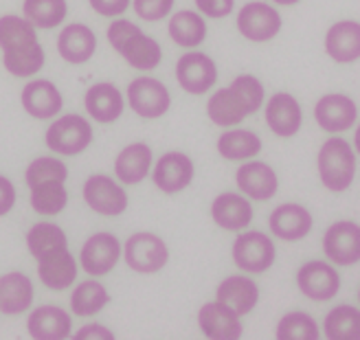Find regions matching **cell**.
Wrapping results in <instances>:
<instances>
[{"label": "cell", "mask_w": 360, "mask_h": 340, "mask_svg": "<svg viewBox=\"0 0 360 340\" xmlns=\"http://www.w3.org/2000/svg\"><path fill=\"white\" fill-rule=\"evenodd\" d=\"M88 3L99 15L105 18H117L130 7V0H88Z\"/></svg>", "instance_id": "cell-43"}, {"label": "cell", "mask_w": 360, "mask_h": 340, "mask_svg": "<svg viewBox=\"0 0 360 340\" xmlns=\"http://www.w3.org/2000/svg\"><path fill=\"white\" fill-rule=\"evenodd\" d=\"M27 329L33 340H64L70 336V318L68 312H64L58 306H42L33 310V314L27 320Z\"/></svg>", "instance_id": "cell-23"}, {"label": "cell", "mask_w": 360, "mask_h": 340, "mask_svg": "<svg viewBox=\"0 0 360 340\" xmlns=\"http://www.w3.org/2000/svg\"><path fill=\"white\" fill-rule=\"evenodd\" d=\"M176 79L185 93L205 95L218 81V66L205 53H187L176 64Z\"/></svg>", "instance_id": "cell-9"}, {"label": "cell", "mask_w": 360, "mask_h": 340, "mask_svg": "<svg viewBox=\"0 0 360 340\" xmlns=\"http://www.w3.org/2000/svg\"><path fill=\"white\" fill-rule=\"evenodd\" d=\"M22 9L27 20L38 29L60 27L68 13L66 0H25Z\"/></svg>", "instance_id": "cell-35"}, {"label": "cell", "mask_w": 360, "mask_h": 340, "mask_svg": "<svg viewBox=\"0 0 360 340\" xmlns=\"http://www.w3.org/2000/svg\"><path fill=\"white\" fill-rule=\"evenodd\" d=\"M326 51L334 62L349 64L360 58V25L356 20H340L326 35Z\"/></svg>", "instance_id": "cell-27"}, {"label": "cell", "mask_w": 360, "mask_h": 340, "mask_svg": "<svg viewBox=\"0 0 360 340\" xmlns=\"http://www.w3.org/2000/svg\"><path fill=\"white\" fill-rule=\"evenodd\" d=\"M319 176L330 191H347L356 176V154L345 138H330L319 152Z\"/></svg>", "instance_id": "cell-3"}, {"label": "cell", "mask_w": 360, "mask_h": 340, "mask_svg": "<svg viewBox=\"0 0 360 340\" xmlns=\"http://www.w3.org/2000/svg\"><path fill=\"white\" fill-rule=\"evenodd\" d=\"M35 296L33 283L22 273H7L0 277V312L22 314L31 308Z\"/></svg>", "instance_id": "cell-28"}, {"label": "cell", "mask_w": 360, "mask_h": 340, "mask_svg": "<svg viewBox=\"0 0 360 340\" xmlns=\"http://www.w3.org/2000/svg\"><path fill=\"white\" fill-rule=\"evenodd\" d=\"M198 325L209 340H238L244 329L240 314L220 301L205 303L198 312Z\"/></svg>", "instance_id": "cell-15"}, {"label": "cell", "mask_w": 360, "mask_h": 340, "mask_svg": "<svg viewBox=\"0 0 360 340\" xmlns=\"http://www.w3.org/2000/svg\"><path fill=\"white\" fill-rule=\"evenodd\" d=\"M123 248H125V263L141 275H152L163 270L169 261L167 244L158 235H154V233H134Z\"/></svg>", "instance_id": "cell-5"}, {"label": "cell", "mask_w": 360, "mask_h": 340, "mask_svg": "<svg viewBox=\"0 0 360 340\" xmlns=\"http://www.w3.org/2000/svg\"><path fill=\"white\" fill-rule=\"evenodd\" d=\"M70 338H75V340H112L115 334L103 325H86Z\"/></svg>", "instance_id": "cell-45"}, {"label": "cell", "mask_w": 360, "mask_h": 340, "mask_svg": "<svg viewBox=\"0 0 360 340\" xmlns=\"http://www.w3.org/2000/svg\"><path fill=\"white\" fill-rule=\"evenodd\" d=\"M193 163L183 152H167L156 160V167L152 174V181L156 189L167 195H174L191 185L193 181Z\"/></svg>", "instance_id": "cell-14"}, {"label": "cell", "mask_w": 360, "mask_h": 340, "mask_svg": "<svg viewBox=\"0 0 360 340\" xmlns=\"http://www.w3.org/2000/svg\"><path fill=\"white\" fill-rule=\"evenodd\" d=\"M152 167V148L146 143H132V145L123 148L117 156L115 174L125 185H139L143 178L150 174Z\"/></svg>", "instance_id": "cell-29"}, {"label": "cell", "mask_w": 360, "mask_h": 340, "mask_svg": "<svg viewBox=\"0 0 360 340\" xmlns=\"http://www.w3.org/2000/svg\"><path fill=\"white\" fill-rule=\"evenodd\" d=\"M314 119L321 125V130L345 132L356 123L358 108L349 97L334 93V95H326L319 99L316 108H314Z\"/></svg>", "instance_id": "cell-17"}, {"label": "cell", "mask_w": 360, "mask_h": 340, "mask_svg": "<svg viewBox=\"0 0 360 340\" xmlns=\"http://www.w3.org/2000/svg\"><path fill=\"white\" fill-rule=\"evenodd\" d=\"M29 189H31V207L40 216H58L68 202L64 181H42L31 185Z\"/></svg>", "instance_id": "cell-31"}, {"label": "cell", "mask_w": 360, "mask_h": 340, "mask_svg": "<svg viewBox=\"0 0 360 340\" xmlns=\"http://www.w3.org/2000/svg\"><path fill=\"white\" fill-rule=\"evenodd\" d=\"M62 105H64L62 93L49 79H35L22 88V108L33 119L56 117L62 110Z\"/></svg>", "instance_id": "cell-21"}, {"label": "cell", "mask_w": 360, "mask_h": 340, "mask_svg": "<svg viewBox=\"0 0 360 340\" xmlns=\"http://www.w3.org/2000/svg\"><path fill=\"white\" fill-rule=\"evenodd\" d=\"M84 200L99 216L115 218L128 209V193L112 178L95 174L84 183Z\"/></svg>", "instance_id": "cell-8"}, {"label": "cell", "mask_w": 360, "mask_h": 340, "mask_svg": "<svg viewBox=\"0 0 360 340\" xmlns=\"http://www.w3.org/2000/svg\"><path fill=\"white\" fill-rule=\"evenodd\" d=\"M323 250L336 266H356L360 259V228L356 222H336L323 235Z\"/></svg>", "instance_id": "cell-11"}, {"label": "cell", "mask_w": 360, "mask_h": 340, "mask_svg": "<svg viewBox=\"0 0 360 340\" xmlns=\"http://www.w3.org/2000/svg\"><path fill=\"white\" fill-rule=\"evenodd\" d=\"M215 301L224 303V306H229L236 314L244 316L255 310L257 301H259V288H257V283L248 277H242V275L226 277L218 285Z\"/></svg>", "instance_id": "cell-25"}, {"label": "cell", "mask_w": 360, "mask_h": 340, "mask_svg": "<svg viewBox=\"0 0 360 340\" xmlns=\"http://www.w3.org/2000/svg\"><path fill=\"white\" fill-rule=\"evenodd\" d=\"M97 38L90 27L73 22L62 29L58 38V53L68 64H84L95 55Z\"/></svg>", "instance_id": "cell-24"}, {"label": "cell", "mask_w": 360, "mask_h": 340, "mask_svg": "<svg viewBox=\"0 0 360 340\" xmlns=\"http://www.w3.org/2000/svg\"><path fill=\"white\" fill-rule=\"evenodd\" d=\"M268 224L275 237L283 242H299L303 237H308L314 220H312V213L305 207L288 202L270 213Z\"/></svg>", "instance_id": "cell-16"}, {"label": "cell", "mask_w": 360, "mask_h": 340, "mask_svg": "<svg viewBox=\"0 0 360 340\" xmlns=\"http://www.w3.org/2000/svg\"><path fill=\"white\" fill-rule=\"evenodd\" d=\"M134 11L141 20H148V22H158V20H165L169 15L172 7H174V0H134Z\"/></svg>", "instance_id": "cell-41"}, {"label": "cell", "mask_w": 360, "mask_h": 340, "mask_svg": "<svg viewBox=\"0 0 360 340\" xmlns=\"http://www.w3.org/2000/svg\"><path fill=\"white\" fill-rule=\"evenodd\" d=\"M108 301L110 294L99 281H84L70 294V310L75 316H95L108 306Z\"/></svg>", "instance_id": "cell-34"}, {"label": "cell", "mask_w": 360, "mask_h": 340, "mask_svg": "<svg viewBox=\"0 0 360 340\" xmlns=\"http://www.w3.org/2000/svg\"><path fill=\"white\" fill-rule=\"evenodd\" d=\"M273 3H279V5H297L299 0H273Z\"/></svg>", "instance_id": "cell-46"}, {"label": "cell", "mask_w": 360, "mask_h": 340, "mask_svg": "<svg viewBox=\"0 0 360 340\" xmlns=\"http://www.w3.org/2000/svg\"><path fill=\"white\" fill-rule=\"evenodd\" d=\"M3 64L15 77H31L40 73L44 66V48L40 42H31L20 48L3 51Z\"/></svg>", "instance_id": "cell-33"}, {"label": "cell", "mask_w": 360, "mask_h": 340, "mask_svg": "<svg viewBox=\"0 0 360 340\" xmlns=\"http://www.w3.org/2000/svg\"><path fill=\"white\" fill-rule=\"evenodd\" d=\"M121 257V244L112 233H95L82 246V268L93 277H103L112 270Z\"/></svg>", "instance_id": "cell-13"}, {"label": "cell", "mask_w": 360, "mask_h": 340, "mask_svg": "<svg viewBox=\"0 0 360 340\" xmlns=\"http://www.w3.org/2000/svg\"><path fill=\"white\" fill-rule=\"evenodd\" d=\"M38 277L49 290H66L77 277L75 257L68 248H56L51 253L38 257Z\"/></svg>", "instance_id": "cell-18"}, {"label": "cell", "mask_w": 360, "mask_h": 340, "mask_svg": "<svg viewBox=\"0 0 360 340\" xmlns=\"http://www.w3.org/2000/svg\"><path fill=\"white\" fill-rule=\"evenodd\" d=\"M195 5L205 15L218 20V18H226L233 11V7H236V0H195Z\"/></svg>", "instance_id": "cell-42"}, {"label": "cell", "mask_w": 360, "mask_h": 340, "mask_svg": "<svg viewBox=\"0 0 360 340\" xmlns=\"http://www.w3.org/2000/svg\"><path fill=\"white\" fill-rule=\"evenodd\" d=\"M326 336L330 340H358L360 312L354 306H338L326 316Z\"/></svg>", "instance_id": "cell-37"}, {"label": "cell", "mask_w": 360, "mask_h": 340, "mask_svg": "<svg viewBox=\"0 0 360 340\" xmlns=\"http://www.w3.org/2000/svg\"><path fill=\"white\" fill-rule=\"evenodd\" d=\"M218 152L226 160H248L262 152V138L250 130H229L218 138Z\"/></svg>", "instance_id": "cell-32"}, {"label": "cell", "mask_w": 360, "mask_h": 340, "mask_svg": "<svg viewBox=\"0 0 360 340\" xmlns=\"http://www.w3.org/2000/svg\"><path fill=\"white\" fill-rule=\"evenodd\" d=\"M93 143V128L79 115H66L46 130V145L62 156H77Z\"/></svg>", "instance_id": "cell-4"}, {"label": "cell", "mask_w": 360, "mask_h": 340, "mask_svg": "<svg viewBox=\"0 0 360 340\" xmlns=\"http://www.w3.org/2000/svg\"><path fill=\"white\" fill-rule=\"evenodd\" d=\"M211 218L224 230H244L253 222V207L238 193H222L211 204Z\"/></svg>", "instance_id": "cell-26"}, {"label": "cell", "mask_w": 360, "mask_h": 340, "mask_svg": "<svg viewBox=\"0 0 360 340\" xmlns=\"http://www.w3.org/2000/svg\"><path fill=\"white\" fill-rule=\"evenodd\" d=\"M277 250L275 244L268 235H264L262 230H248L238 235V240L233 242V261L238 268L253 275L266 273L270 266L275 263Z\"/></svg>", "instance_id": "cell-6"}, {"label": "cell", "mask_w": 360, "mask_h": 340, "mask_svg": "<svg viewBox=\"0 0 360 340\" xmlns=\"http://www.w3.org/2000/svg\"><path fill=\"white\" fill-rule=\"evenodd\" d=\"M31 42H38V35H35V27L27 18L11 15V13L0 18V48L13 51Z\"/></svg>", "instance_id": "cell-38"}, {"label": "cell", "mask_w": 360, "mask_h": 340, "mask_svg": "<svg viewBox=\"0 0 360 340\" xmlns=\"http://www.w3.org/2000/svg\"><path fill=\"white\" fill-rule=\"evenodd\" d=\"M319 327L314 318L305 312L285 314L277 325V340H316Z\"/></svg>", "instance_id": "cell-39"}, {"label": "cell", "mask_w": 360, "mask_h": 340, "mask_svg": "<svg viewBox=\"0 0 360 340\" xmlns=\"http://www.w3.org/2000/svg\"><path fill=\"white\" fill-rule=\"evenodd\" d=\"M66 178H68V167L62 163V160L51 158V156L35 158L25 174V181L29 187L35 183H42V181H64L66 183Z\"/></svg>", "instance_id": "cell-40"}, {"label": "cell", "mask_w": 360, "mask_h": 340, "mask_svg": "<svg viewBox=\"0 0 360 340\" xmlns=\"http://www.w3.org/2000/svg\"><path fill=\"white\" fill-rule=\"evenodd\" d=\"M301 121H303L301 105L292 95L277 93L270 97L266 105V123L273 130V134L281 138H290L299 132Z\"/></svg>", "instance_id": "cell-19"}, {"label": "cell", "mask_w": 360, "mask_h": 340, "mask_svg": "<svg viewBox=\"0 0 360 340\" xmlns=\"http://www.w3.org/2000/svg\"><path fill=\"white\" fill-rule=\"evenodd\" d=\"M238 29L250 42H268L281 31V15L266 3H248L238 13Z\"/></svg>", "instance_id": "cell-10"}, {"label": "cell", "mask_w": 360, "mask_h": 340, "mask_svg": "<svg viewBox=\"0 0 360 340\" xmlns=\"http://www.w3.org/2000/svg\"><path fill=\"white\" fill-rule=\"evenodd\" d=\"M86 112L97 123H115L123 115V97L115 84L99 81L90 86L84 97Z\"/></svg>", "instance_id": "cell-22"}, {"label": "cell", "mask_w": 360, "mask_h": 340, "mask_svg": "<svg viewBox=\"0 0 360 340\" xmlns=\"http://www.w3.org/2000/svg\"><path fill=\"white\" fill-rule=\"evenodd\" d=\"M297 285L301 294L312 301H332L340 290V277L326 261H308L299 268Z\"/></svg>", "instance_id": "cell-12"}, {"label": "cell", "mask_w": 360, "mask_h": 340, "mask_svg": "<svg viewBox=\"0 0 360 340\" xmlns=\"http://www.w3.org/2000/svg\"><path fill=\"white\" fill-rule=\"evenodd\" d=\"M128 101H130V108L143 119L163 117L172 105V97L165 84L154 77L134 79L128 86Z\"/></svg>", "instance_id": "cell-7"}, {"label": "cell", "mask_w": 360, "mask_h": 340, "mask_svg": "<svg viewBox=\"0 0 360 340\" xmlns=\"http://www.w3.org/2000/svg\"><path fill=\"white\" fill-rule=\"evenodd\" d=\"M169 35L178 46L193 48L200 46L207 38V22L195 11H178L169 20Z\"/></svg>", "instance_id": "cell-30"}, {"label": "cell", "mask_w": 360, "mask_h": 340, "mask_svg": "<svg viewBox=\"0 0 360 340\" xmlns=\"http://www.w3.org/2000/svg\"><path fill=\"white\" fill-rule=\"evenodd\" d=\"M15 204V187L11 185L9 178L0 176V218L7 216Z\"/></svg>", "instance_id": "cell-44"}, {"label": "cell", "mask_w": 360, "mask_h": 340, "mask_svg": "<svg viewBox=\"0 0 360 340\" xmlns=\"http://www.w3.org/2000/svg\"><path fill=\"white\" fill-rule=\"evenodd\" d=\"M108 42L136 70H146L148 73L163 60L160 44L130 20H115L108 27Z\"/></svg>", "instance_id": "cell-2"}, {"label": "cell", "mask_w": 360, "mask_h": 340, "mask_svg": "<svg viewBox=\"0 0 360 340\" xmlns=\"http://www.w3.org/2000/svg\"><path fill=\"white\" fill-rule=\"evenodd\" d=\"M264 101V86L253 75H240L233 79L229 88L215 91L207 103V115L209 119L220 125V128H229V125H238L246 117L255 115L262 108Z\"/></svg>", "instance_id": "cell-1"}, {"label": "cell", "mask_w": 360, "mask_h": 340, "mask_svg": "<svg viewBox=\"0 0 360 340\" xmlns=\"http://www.w3.org/2000/svg\"><path fill=\"white\" fill-rule=\"evenodd\" d=\"M238 187L244 191V195L253 200H270L279 189V178L275 169L262 163V160H250L244 163L236 174Z\"/></svg>", "instance_id": "cell-20"}, {"label": "cell", "mask_w": 360, "mask_h": 340, "mask_svg": "<svg viewBox=\"0 0 360 340\" xmlns=\"http://www.w3.org/2000/svg\"><path fill=\"white\" fill-rule=\"evenodd\" d=\"M66 244H68V240H66V233L62 230V226L51 224V222L35 224L27 233V248L35 259L51 253V250H56V248H66Z\"/></svg>", "instance_id": "cell-36"}]
</instances>
